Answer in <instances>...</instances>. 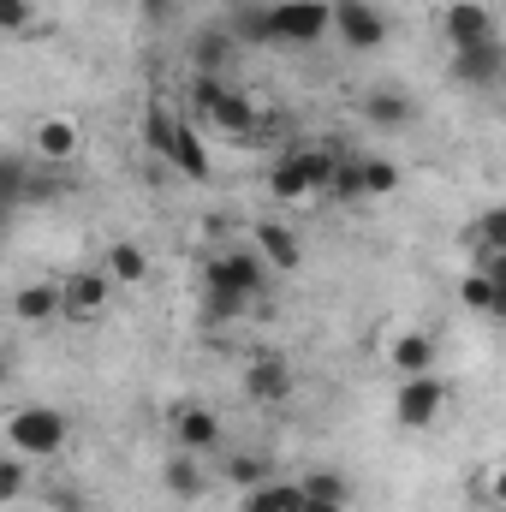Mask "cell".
Masks as SVG:
<instances>
[{
    "instance_id": "9a60e30c",
    "label": "cell",
    "mask_w": 506,
    "mask_h": 512,
    "mask_svg": "<svg viewBox=\"0 0 506 512\" xmlns=\"http://www.w3.org/2000/svg\"><path fill=\"white\" fill-rule=\"evenodd\" d=\"M268 197H274V203H304V197H322V191H316V179H310V167L298 161V149H286V155L268 167Z\"/></svg>"
},
{
    "instance_id": "f1b7e54d",
    "label": "cell",
    "mask_w": 506,
    "mask_h": 512,
    "mask_svg": "<svg viewBox=\"0 0 506 512\" xmlns=\"http://www.w3.org/2000/svg\"><path fill=\"white\" fill-rule=\"evenodd\" d=\"M24 489H30V459L6 453L0 459V501H24Z\"/></svg>"
},
{
    "instance_id": "ffe728a7",
    "label": "cell",
    "mask_w": 506,
    "mask_h": 512,
    "mask_svg": "<svg viewBox=\"0 0 506 512\" xmlns=\"http://www.w3.org/2000/svg\"><path fill=\"white\" fill-rule=\"evenodd\" d=\"M161 489H167L173 501H203V495H209V471L197 465V453H173L167 471H161Z\"/></svg>"
},
{
    "instance_id": "7402d4cb",
    "label": "cell",
    "mask_w": 506,
    "mask_h": 512,
    "mask_svg": "<svg viewBox=\"0 0 506 512\" xmlns=\"http://www.w3.org/2000/svg\"><path fill=\"white\" fill-rule=\"evenodd\" d=\"M411 114H417V108H411V96H405V90H370V96H364V120L381 126V131L411 126Z\"/></svg>"
},
{
    "instance_id": "277c9868",
    "label": "cell",
    "mask_w": 506,
    "mask_h": 512,
    "mask_svg": "<svg viewBox=\"0 0 506 512\" xmlns=\"http://www.w3.org/2000/svg\"><path fill=\"white\" fill-rule=\"evenodd\" d=\"M447 411V382L441 376H399L393 387V423L399 429H429Z\"/></svg>"
},
{
    "instance_id": "484cf974",
    "label": "cell",
    "mask_w": 506,
    "mask_h": 512,
    "mask_svg": "<svg viewBox=\"0 0 506 512\" xmlns=\"http://www.w3.org/2000/svg\"><path fill=\"white\" fill-rule=\"evenodd\" d=\"M328 197L334 203H364V155H340V173H334V185H328Z\"/></svg>"
},
{
    "instance_id": "4dcf8cb0",
    "label": "cell",
    "mask_w": 506,
    "mask_h": 512,
    "mask_svg": "<svg viewBox=\"0 0 506 512\" xmlns=\"http://www.w3.org/2000/svg\"><path fill=\"white\" fill-rule=\"evenodd\" d=\"M304 489H310V495H322V501H352V483H346L340 471H310V477H304Z\"/></svg>"
},
{
    "instance_id": "44dd1931",
    "label": "cell",
    "mask_w": 506,
    "mask_h": 512,
    "mask_svg": "<svg viewBox=\"0 0 506 512\" xmlns=\"http://www.w3.org/2000/svg\"><path fill=\"white\" fill-rule=\"evenodd\" d=\"M102 268H108L114 286H143L149 280V256H143V245H131V239H114L102 251Z\"/></svg>"
},
{
    "instance_id": "836d02e7",
    "label": "cell",
    "mask_w": 506,
    "mask_h": 512,
    "mask_svg": "<svg viewBox=\"0 0 506 512\" xmlns=\"http://www.w3.org/2000/svg\"><path fill=\"white\" fill-rule=\"evenodd\" d=\"M0 191H6V209L24 203V155H6L0 161Z\"/></svg>"
},
{
    "instance_id": "8992f818",
    "label": "cell",
    "mask_w": 506,
    "mask_h": 512,
    "mask_svg": "<svg viewBox=\"0 0 506 512\" xmlns=\"http://www.w3.org/2000/svg\"><path fill=\"white\" fill-rule=\"evenodd\" d=\"M60 292H66V322H102L108 304H114L108 268H72V274L60 280Z\"/></svg>"
},
{
    "instance_id": "ba28073f",
    "label": "cell",
    "mask_w": 506,
    "mask_h": 512,
    "mask_svg": "<svg viewBox=\"0 0 506 512\" xmlns=\"http://www.w3.org/2000/svg\"><path fill=\"white\" fill-rule=\"evenodd\" d=\"M381 364L399 376H435V334L429 328H393L381 334Z\"/></svg>"
},
{
    "instance_id": "6da1fadb",
    "label": "cell",
    "mask_w": 506,
    "mask_h": 512,
    "mask_svg": "<svg viewBox=\"0 0 506 512\" xmlns=\"http://www.w3.org/2000/svg\"><path fill=\"white\" fill-rule=\"evenodd\" d=\"M0 435H6V453L54 459V453L72 441V423H66V411H54V405H12L6 423H0Z\"/></svg>"
},
{
    "instance_id": "5b68a950",
    "label": "cell",
    "mask_w": 506,
    "mask_h": 512,
    "mask_svg": "<svg viewBox=\"0 0 506 512\" xmlns=\"http://www.w3.org/2000/svg\"><path fill=\"white\" fill-rule=\"evenodd\" d=\"M167 435H173L179 453H221V417L203 399H179L167 411Z\"/></svg>"
},
{
    "instance_id": "8d00e7d4",
    "label": "cell",
    "mask_w": 506,
    "mask_h": 512,
    "mask_svg": "<svg viewBox=\"0 0 506 512\" xmlns=\"http://www.w3.org/2000/svg\"><path fill=\"white\" fill-rule=\"evenodd\" d=\"M495 322H506V286H495V310H489Z\"/></svg>"
},
{
    "instance_id": "1f68e13d",
    "label": "cell",
    "mask_w": 506,
    "mask_h": 512,
    "mask_svg": "<svg viewBox=\"0 0 506 512\" xmlns=\"http://www.w3.org/2000/svg\"><path fill=\"white\" fill-rule=\"evenodd\" d=\"M36 0H0V24L12 30V36H24V30H36Z\"/></svg>"
},
{
    "instance_id": "d4e9b609",
    "label": "cell",
    "mask_w": 506,
    "mask_h": 512,
    "mask_svg": "<svg viewBox=\"0 0 506 512\" xmlns=\"http://www.w3.org/2000/svg\"><path fill=\"white\" fill-rule=\"evenodd\" d=\"M227 54H233V30H203V36L191 42V66H197V72H221Z\"/></svg>"
},
{
    "instance_id": "7a4b0ae2",
    "label": "cell",
    "mask_w": 506,
    "mask_h": 512,
    "mask_svg": "<svg viewBox=\"0 0 506 512\" xmlns=\"http://www.w3.org/2000/svg\"><path fill=\"white\" fill-rule=\"evenodd\" d=\"M262 256L256 245H233V251H209L203 256V286H215V292H239V298H262Z\"/></svg>"
},
{
    "instance_id": "4fadbf2b",
    "label": "cell",
    "mask_w": 506,
    "mask_h": 512,
    "mask_svg": "<svg viewBox=\"0 0 506 512\" xmlns=\"http://www.w3.org/2000/svg\"><path fill=\"white\" fill-rule=\"evenodd\" d=\"M203 126H215L221 137H233V143H245V137H256V126H262V114H256V102L245 96V90H221V102H215V114L203 120Z\"/></svg>"
},
{
    "instance_id": "74e56055",
    "label": "cell",
    "mask_w": 506,
    "mask_h": 512,
    "mask_svg": "<svg viewBox=\"0 0 506 512\" xmlns=\"http://www.w3.org/2000/svg\"><path fill=\"white\" fill-rule=\"evenodd\" d=\"M143 12H149V18H167V0H143Z\"/></svg>"
},
{
    "instance_id": "cb8c5ba5",
    "label": "cell",
    "mask_w": 506,
    "mask_h": 512,
    "mask_svg": "<svg viewBox=\"0 0 506 512\" xmlns=\"http://www.w3.org/2000/svg\"><path fill=\"white\" fill-rule=\"evenodd\" d=\"M221 477H227V483H233V489L245 495V489H262V483H268L274 471H268V459H262V453H227Z\"/></svg>"
},
{
    "instance_id": "7c38bea8",
    "label": "cell",
    "mask_w": 506,
    "mask_h": 512,
    "mask_svg": "<svg viewBox=\"0 0 506 512\" xmlns=\"http://www.w3.org/2000/svg\"><path fill=\"white\" fill-rule=\"evenodd\" d=\"M12 316L18 322H54V316H66V292H60V280H24L18 292H12Z\"/></svg>"
},
{
    "instance_id": "d6986e66",
    "label": "cell",
    "mask_w": 506,
    "mask_h": 512,
    "mask_svg": "<svg viewBox=\"0 0 506 512\" xmlns=\"http://www.w3.org/2000/svg\"><path fill=\"white\" fill-rule=\"evenodd\" d=\"M459 245L471 251V262H477V256H495V251H506V203H495V209H483L477 221H465V227H459Z\"/></svg>"
},
{
    "instance_id": "f35d334b",
    "label": "cell",
    "mask_w": 506,
    "mask_h": 512,
    "mask_svg": "<svg viewBox=\"0 0 506 512\" xmlns=\"http://www.w3.org/2000/svg\"><path fill=\"white\" fill-rule=\"evenodd\" d=\"M501 126H506V114H501Z\"/></svg>"
},
{
    "instance_id": "30bf717a",
    "label": "cell",
    "mask_w": 506,
    "mask_h": 512,
    "mask_svg": "<svg viewBox=\"0 0 506 512\" xmlns=\"http://www.w3.org/2000/svg\"><path fill=\"white\" fill-rule=\"evenodd\" d=\"M78 143H84V131H78L72 114H42V120L30 126V155H36V161H48V167L78 161Z\"/></svg>"
},
{
    "instance_id": "d6a6232c",
    "label": "cell",
    "mask_w": 506,
    "mask_h": 512,
    "mask_svg": "<svg viewBox=\"0 0 506 512\" xmlns=\"http://www.w3.org/2000/svg\"><path fill=\"white\" fill-rule=\"evenodd\" d=\"M477 495H483L489 507H501V512H506V459L483 465V477H477Z\"/></svg>"
},
{
    "instance_id": "d590c367",
    "label": "cell",
    "mask_w": 506,
    "mask_h": 512,
    "mask_svg": "<svg viewBox=\"0 0 506 512\" xmlns=\"http://www.w3.org/2000/svg\"><path fill=\"white\" fill-rule=\"evenodd\" d=\"M304 512H346V501H322V495H310V501H304Z\"/></svg>"
},
{
    "instance_id": "52a82bcc",
    "label": "cell",
    "mask_w": 506,
    "mask_h": 512,
    "mask_svg": "<svg viewBox=\"0 0 506 512\" xmlns=\"http://www.w3.org/2000/svg\"><path fill=\"white\" fill-rule=\"evenodd\" d=\"M334 36L352 54H376L387 42V18H381L376 0H334Z\"/></svg>"
},
{
    "instance_id": "2e32d148",
    "label": "cell",
    "mask_w": 506,
    "mask_h": 512,
    "mask_svg": "<svg viewBox=\"0 0 506 512\" xmlns=\"http://www.w3.org/2000/svg\"><path fill=\"white\" fill-rule=\"evenodd\" d=\"M304 501H310L304 477H298V483H286V477H268L262 489H245V495H239V512H304Z\"/></svg>"
},
{
    "instance_id": "4316f807",
    "label": "cell",
    "mask_w": 506,
    "mask_h": 512,
    "mask_svg": "<svg viewBox=\"0 0 506 512\" xmlns=\"http://www.w3.org/2000/svg\"><path fill=\"white\" fill-rule=\"evenodd\" d=\"M459 304H471L477 316H489V310H495V274H483V268H471V274L459 280Z\"/></svg>"
},
{
    "instance_id": "83f0119b",
    "label": "cell",
    "mask_w": 506,
    "mask_h": 512,
    "mask_svg": "<svg viewBox=\"0 0 506 512\" xmlns=\"http://www.w3.org/2000/svg\"><path fill=\"white\" fill-rule=\"evenodd\" d=\"M251 310V298H239V292H215V286H203V316L209 322H239Z\"/></svg>"
},
{
    "instance_id": "8fae6325",
    "label": "cell",
    "mask_w": 506,
    "mask_h": 512,
    "mask_svg": "<svg viewBox=\"0 0 506 512\" xmlns=\"http://www.w3.org/2000/svg\"><path fill=\"white\" fill-rule=\"evenodd\" d=\"M441 36L453 42V54L459 48H483V42H495V12L483 0H453L441 12Z\"/></svg>"
},
{
    "instance_id": "f546056e",
    "label": "cell",
    "mask_w": 506,
    "mask_h": 512,
    "mask_svg": "<svg viewBox=\"0 0 506 512\" xmlns=\"http://www.w3.org/2000/svg\"><path fill=\"white\" fill-rule=\"evenodd\" d=\"M393 191H399V167L381 155H364V197H393Z\"/></svg>"
},
{
    "instance_id": "5bb4252c",
    "label": "cell",
    "mask_w": 506,
    "mask_h": 512,
    "mask_svg": "<svg viewBox=\"0 0 506 512\" xmlns=\"http://www.w3.org/2000/svg\"><path fill=\"white\" fill-rule=\"evenodd\" d=\"M501 72H506V48H501V42L459 48V54H453V66H447V78H453V84H477V90H483V84H495Z\"/></svg>"
},
{
    "instance_id": "e0dca14e",
    "label": "cell",
    "mask_w": 506,
    "mask_h": 512,
    "mask_svg": "<svg viewBox=\"0 0 506 512\" xmlns=\"http://www.w3.org/2000/svg\"><path fill=\"white\" fill-rule=\"evenodd\" d=\"M167 167H173V173H185V179H209V173H215L209 143L197 137V120H191V114L179 120V137H173V149H167Z\"/></svg>"
},
{
    "instance_id": "e575fe53",
    "label": "cell",
    "mask_w": 506,
    "mask_h": 512,
    "mask_svg": "<svg viewBox=\"0 0 506 512\" xmlns=\"http://www.w3.org/2000/svg\"><path fill=\"white\" fill-rule=\"evenodd\" d=\"M477 268H483V274H495V286H506V251H495V256H477Z\"/></svg>"
},
{
    "instance_id": "603a6c76",
    "label": "cell",
    "mask_w": 506,
    "mask_h": 512,
    "mask_svg": "<svg viewBox=\"0 0 506 512\" xmlns=\"http://www.w3.org/2000/svg\"><path fill=\"white\" fill-rule=\"evenodd\" d=\"M179 120H185L179 108H167V102H149V108H143V149L167 161V149H173V137H179Z\"/></svg>"
},
{
    "instance_id": "ac0fdd59",
    "label": "cell",
    "mask_w": 506,
    "mask_h": 512,
    "mask_svg": "<svg viewBox=\"0 0 506 512\" xmlns=\"http://www.w3.org/2000/svg\"><path fill=\"white\" fill-rule=\"evenodd\" d=\"M251 245H256V256H262L268 268H286V274L304 262V245H298V233H286L280 221H256V227H251Z\"/></svg>"
},
{
    "instance_id": "3957f363",
    "label": "cell",
    "mask_w": 506,
    "mask_h": 512,
    "mask_svg": "<svg viewBox=\"0 0 506 512\" xmlns=\"http://www.w3.org/2000/svg\"><path fill=\"white\" fill-rule=\"evenodd\" d=\"M334 30V0H274L268 36L274 42H322Z\"/></svg>"
},
{
    "instance_id": "9c48e42d",
    "label": "cell",
    "mask_w": 506,
    "mask_h": 512,
    "mask_svg": "<svg viewBox=\"0 0 506 512\" xmlns=\"http://www.w3.org/2000/svg\"><path fill=\"white\" fill-rule=\"evenodd\" d=\"M239 393H245L251 405H280V399H292V364L274 358V352H256L251 364L239 370Z\"/></svg>"
}]
</instances>
